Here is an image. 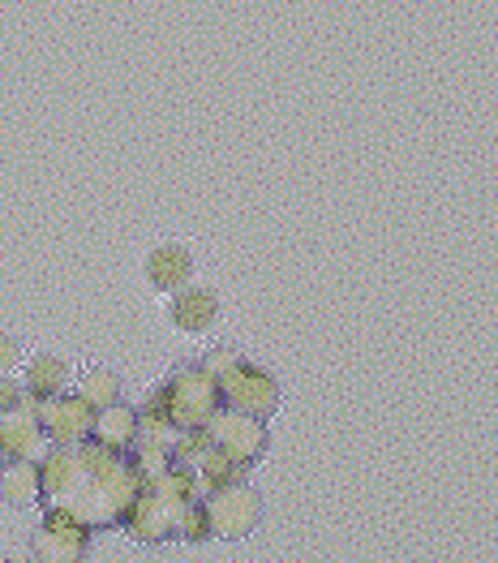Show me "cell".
Instances as JSON below:
<instances>
[{
    "instance_id": "obj_13",
    "label": "cell",
    "mask_w": 498,
    "mask_h": 563,
    "mask_svg": "<svg viewBox=\"0 0 498 563\" xmlns=\"http://www.w3.org/2000/svg\"><path fill=\"white\" fill-rule=\"evenodd\" d=\"M22 383L31 387V396H35V400H44V396L65 391V387L74 383V371H69V362H65V357H56V353H35V357H26Z\"/></svg>"
},
{
    "instance_id": "obj_6",
    "label": "cell",
    "mask_w": 498,
    "mask_h": 563,
    "mask_svg": "<svg viewBox=\"0 0 498 563\" xmlns=\"http://www.w3.org/2000/svg\"><path fill=\"white\" fill-rule=\"evenodd\" d=\"M220 396L228 400V409L250 413V418H263V422L279 409V383H275V375H267L263 366H250V362H241L220 383Z\"/></svg>"
},
{
    "instance_id": "obj_16",
    "label": "cell",
    "mask_w": 498,
    "mask_h": 563,
    "mask_svg": "<svg viewBox=\"0 0 498 563\" xmlns=\"http://www.w3.org/2000/svg\"><path fill=\"white\" fill-rule=\"evenodd\" d=\"M22 405H35L31 387H26L22 378L0 375V413H9V409H22Z\"/></svg>"
},
{
    "instance_id": "obj_17",
    "label": "cell",
    "mask_w": 498,
    "mask_h": 563,
    "mask_svg": "<svg viewBox=\"0 0 498 563\" xmlns=\"http://www.w3.org/2000/svg\"><path fill=\"white\" fill-rule=\"evenodd\" d=\"M18 366H22V340L0 331V375H13Z\"/></svg>"
},
{
    "instance_id": "obj_2",
    "label": "cell",
    "mask_w": 498,
    "mask_h": 563,
    "mask_svg": "<svg viewBox=\"0 0 498 563\" xmlns=\"http://www.w3.org/2000/svg\"><path fill=\"white\" fill-rule=\"evenodd\" d=\"M155 405L177 430H202L211 422V413L220 409V383L202 366H177L168 383L159 387Z\"/></svg>"
},
{
    "instance_id": "obj_1",
    "label": "cell",
    "mask_w": 498,
    "mask_h": 563,
    "mask_svg": "<svg viewBox=\"0 0 498 563\" xmlns=\"http://www.w3.org/2000/svg\"><path fill=\"white\" fill-rule=\"evenodd\" d=\"M44 512L82 529L125 525L142 490V473L103 443H69L44 456Z\"/></svg>"
},
{
    "instance_id": "obj_5",
    "label": "cell",
    "mask_w": 498,
    "mask_h": 563,
    "mask_svg": "<svg viewBox=\"0 0 498 563\" xmlns=\"http://www.w3.org/2000/svg\"><path fill=\"white\" fill-rule=\"evenodd\" d=\"M35 413H40V426L52 439V448H69V443H87L95 430V409L74 391H56V396H44L35 400Z\"/></svg>"
},
{
    "instance_id": "obj_7",
    "label": "cell",
    "mask_w": 498,
    "mask_h": 563,
    "mask_svg": "<svg viewBox=\"0 0 498 563\" xmlns=\"http://www.w3.org/2000/svg\"><path fill=\"white\" fill-rule=\"evenodd\" d=\"M47 452H52V439L40 426L35 405L0 413V465H13V461H40L44 465Z\"/></svg>"
},
{
    "instance_id": "obj_4",
    "label": "cell",
    "mask_w": 498,
    "mask_h": 563,
    "mask_svg": "<svg viewBox=\"0 0 498 563\" xmlns=\"http://www.w3.org/2000/svg\"><path fill=\"white\" fill-rule=\"evenodd\" d=\"M202 508H207V538L241 542L263 520V495L254 486H245V482H228V486L211 490L202 499Z\"/></svg>"
},
{
    "instance_id": "obj_9",
    "label": "cell",
    "mask_w": 498,
    "mask_h": 563,
    "mask_svg": "<svg viewBox=\"0 0 498 563\" xmlns=\"http://www.w3.org/2000/svg\"><path fill=\"white\" fill-rule=\"evenodd\" d=\"M87 533H91V529H82V525H74V520L47 517L44 525L35 529V538H31V560L78 563L87 555Z\"/></svg>"
},
{
    "instance_id": "obj_10",
    "label": "cell",
    "mask_w": 498,
    "mask_h": 563,
    "mask_svg": "<svg viewBox=\"0 0 498 563\" xmlns=\"http://www.w3.org/2000/svg\"><path fill=\"white\" fill-rule=\"evenodd\" d=\"M193 280V250L181 245V241H164L146 254V284L164 297H173L177 288Z\"/></svg>"
},
{
    "instance_id": "obj_3",
    "label": "cell",
    "mask_w": 498,
    "mask_h": 563,
    "mask_svg": "<svg viewBox=\"0 0 498 563\" xmlns=\"http://www.w3.org/2000/svg\"><path fill=\"white\" fill-rule=\"evenodd\" d=\"M202 443L228 461L232 470H250L254 461H263L267 452V426L263 418H250V413H236V409H224V413H211V422L202 426Z\"/></svg>"
},
{
    "instance_id": "obj_12",
    "label": "cell",
    "mask_w": 498,
    "mask_h": 563,
    "mask_svg": "<svg viewBox=\"0 0 498 563\" xmlns=\"http://www.w3.org/2000/svg\"><path fill=\"white\" fill-rule=\"evenodd\" d=\"M91 434H95V443H103V448H112V452H130V448H137L142 418H137V409L121 405V400H112L108 409H99V413H95Z\"/></svg>"
},
{
    "instance_id": "obj_8",
    "label": "cell",
    "mask_w": 498,
    "mask_h": 563,
    "mask_svg": "<svg viewBox=\"0 0 498 563\" xmlns=\"http://www.w3.org/2000/svg\"><path fill=\"white\" fill-rule=\"evenodd\" d=\"M168 323L185 335H207L220 323V292L207 284H185L168 301Z\"/></svg>"
},
{
    "instance_id": "obj_14",
    "label": "cell",
    "mask_w": 498,
    "mask_h": 563,
    "mask_svg": "<svg viewBox=\"0 0 498 563\" xmlns=\"http://www.w3.org/2000/svg\"><path fill=\"white\" fill-rule=\"evenodd\" d=\"M74 391L99 413V409H108L112 400H121V378H117V371H108V366H87V371L78 375V387H74Z\"/></svg>"
},
{
    "instance_id": "obj_15",
    "label": "cell",
    "mask_w": 498,
    "mask_h": 563,
    "mask_svg": "<svg viewBox=\"0 0 498 563\" xmlns=\"http://www.w3.org/2000/svg\"><path fill=\"white\" fill-rule=\"evenodd\" d=\"M241 362H245V357H241V353H236V349H224V344H220V349H211V353H207V357H202V362H198V366H202V371H207V375L215 378V383H224V378L232 375V371H236V366H241Z\"/></svg>"
},
{
    "instance_id": "obj_11",
    "label": "cell",
    "mask_w": 498,
    "mask_h": 563,
    "mask_svg": "<svg viewBox=\"0 0 498 563\" xmlns=\"http://www.w3.org/2000/svg\"><path fill=\"white\" fill-rule=\"evenodd\" d=\"M0 499L9 508H40L44 504V470H40V461L0 465Z\"/></svg>"
}]
</instances>
